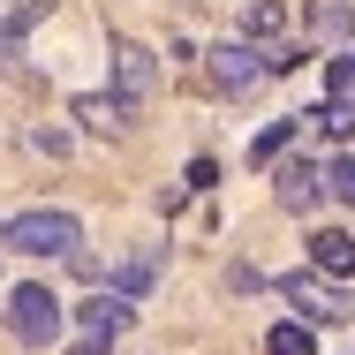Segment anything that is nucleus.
<instances>
[{"label":"nucleus","mask_w":355,"mask_h":355,"mask_svg":"<svg viewBox=\"0 0 355 355\" xmlns=\"http://www.w3.org/2000/svg\"><path fill=\"white\" fill-rule=\"evenodd\" d=\"M0 242L8 250H23V257H76V242H83V227H76V212H15L8 227H0Z\"/></svg>","instance_id":"1"},{"label":"nucleus","mask_w":355,"mask_h":355,"mask_svg":"<svg viewBox=\"0 0 355 355\" xmlns=\"http://www.w3.org/2000/svg\"><path fill=\"white\" fill-rule=\"evenodd\" d=\"M8 333H15L23 348H46V340H61V295H53L46 280L8 287Z\"/></svg>","instance_id":"2"},{"label":"nucleus","mask_w":355,"mask_h":355,"mask_svg":"<svg viewBox=\"0 0 355 355\" xmlns=\"http://www.w3.org/2000/svg\"><path fill=\"white\" fill-rule=\"evenodd\" d=\"M280 295L295 302V310H302V318H310V325H340V318L355 310V295H348L340 280H333V272H295V280H287Z\"/></svg>","instance_id":"3"},{"label":"nucleus","mask_w":355,"mask_h":355,"mask_svg":"<svg viewBox=\"0 0 355 355\" xmlns=\"http://www.w3.org/2000/svg\"><path fill=\"white\" fill-rule=\"evenodd\" d=\"M212 91H227V98H242V91H257L265 76H272V53H257V46H212Z\"/></svg>","instance_id":"4"},{"label":"nucleus","mask_w":355,"mask_h":355,"mask_svg":"<svg viewBox=\"0 0 355 355\" xmlns=\"http://www.w3.org/2000/svg\"><path fill=\"white\" fill-rule=\"evenodd\" d=\"M114 83H121V98H129V106H144V98H151V83H159V61H151L144 46H129V38H114Z\"/></svg>","instance_id":"5"},{"label":"nucleus","mask_w":355,"mask_h":355,"mask_svg":"<svg viewBox=\"0 0 355 355\" xmlns=\"http://www.w3.org/2000/svg\"><path fill=\"white\" fill-rule=\"evenodd\" d=\"M272 182H280V205H287V212H310V205L325 197V166H310V159H287Z\"/></svg>","instance_id":"6"},{"label":"nucleus","mask_w":355,"mask_h":355,"mask_svg":"<svg viewBox=\"0 0 355 355\" xmlns=\"http://www.w3.org/2000/svg\"><path fill=\"white\" fill-rule=\"evenodd\" d=\"M76 318H83L91 340H114V333H129V295H98V302H83Z\"/></svg>","instance_id":"7"},{"label":"nucleus","mask_w":355,"mask_h":355,"mask_svg":"<svg viewBox=\"0 0 355 355\" xmlns=\"http://www.w3.org/2000/svg\"><path fill=\"white\" fill-rule=\"evenodd\" d=\"M310 257H318V272H333V280H355V234H310Z\"/></svg>","instance_id":"8"},{"label":"nucleus","mask_w":355,"mask_h":355,"mask_svg":"<svg viewBox=\"0 0 355 355\" xmlns=\"http://www.w3.org/2000/svg\"><path fill=\"white\" fill-rule=\"evenodd\" d=\"M302 129H318V137H333V144H348L355 137V98H325V106H310V114H295Z\"/></svg>","instance_id":"9"},{"label":"nucleus","mask_w":355,"mask_h":355,"mask_svg":"<svg viewBox=\"0 0 355 355\" xmlns=\"http://www.w3.org/2000/svg\"><path fill=\"white\" fill-rule=\"evenodd\" d=\"M53 0H15V8H0V61H15V46H23V31L46 15Z\"/></svg>","instance_id":"10"},{"label":"nucleus","mask_w":355,"mask_h":355,"mask_svg":"<svg viewBox=\"0 0 355 355\" xmlns=\"http://www.w3.org/2000/svg\"><path fill=\"white\" fill-rule=\"evenodd\" d=\"M129 114H137V106H129L121 91H114V98H76V121H83V129H129Z\"/></svg>","instance_id":"11"},{"label":"nucleus","mask_w":355,"mask_h":355,"mask_svg":"<svg viewBox=\"0 0 355 355\" xmlns=\"http://www.w3.org/2000/svg\"><path fill=\"white\" fill-rule=\"evenodd\" d=\"M242 31H250V38H287V8L280 0H250V8H242Z\"/></svg>","instance_id":"12"},{"label":"nucleus","mask_w":355,"mask_h":355,"mask_svg":"<svg viewBox=\"0 0 355 355\" xmlns=\"http://www.w3.org/2000/svg\"><path fill=\"white\" fill-rule=\"evenodd\" d=\"M151 280H159V257H137V265H121V272H114V295H129V302H137V295H151Z\"/></svg>","instance_id":"13"},{"label":"nucleus","mask_w":355,"mask_h":355,"mask_svg":"<svg viewBox=\"0 0 355 355\" xmlns=\"http://www.w3.org/2000/svg\"><path fill=\"white\" fill-rule=\"evenodd\" d=\"M265 348L272 355H310V325H302V318H280V325L265 333Z\"/></svg>","instance_id":"14"},{"label":"nucleus","mask_w":355,"mask_h":355,"mask_svg":"<svg viewBox=\"0 0 355 355\" xmlns=\"http://www.w3.org/2000/svg\"><path fill=\"white\" fill-rule=\"evenodd\" d=\"M295 129H302V121H272V129H265V137L250 144V159H257V166H272V159H280L287 144H295Z\"/></svg>","instance_id":"15"},{"label":"nucleus","mask_w":355,"mask_h":355,"mask_svg":"<svg viewBox=\"0 0 355 355\" xmlns=\"http://www.w3.org/2000/svg\"><path fill=\"white\" fill-rule=\"evenodd\" d=\"M325 91H333V98H355V46H340V53L325 61Z\"/></svg>","instance_id":"16"},{"label":"nucleus","mask_w":355,"mask_h":355,"mask_svg":"<svg viewBox=\"0 0 355 355\" xmlns=\"http://www.w3.org/2000/svg\"><path fill=\"white\" fill-rule=\"evenodd\" d=\"M318 31L333 46H355V8H318Z\"/></svg>","instance_id":"17"},{"label":"nucleus","mask_w":355,"mask_h":355,"mask_svg":"<svg viewBox=\"0 0 355 355\" xmlns=\"http://www.w3.org/2000/svg\"><path fill=\"white\" fill-rule=\"evenodd\" d=\"M325 197H340V205H355V159L340 151L333 166H325Z\"/></svg>","instance_id":"18"},{"label":"nucleus","mask_w":355,"mask_h":355,"mask_svg":"<svg viewBox=\"0 0 355 355\" xmlns=\"http://www.w3.org/2000/svg\"><path fill=\"white\" fill-rule=\"evenodd\" d=\"M106 348H114V340H91V333H83V340H76L69 355H106Z\"/></svg>","instance_id":"19"}]
</instances>
